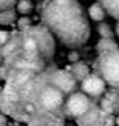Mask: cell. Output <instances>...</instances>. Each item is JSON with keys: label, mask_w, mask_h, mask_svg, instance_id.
Returning <instances> with one entry per match:
<instances>
[{"label": "cell", "mask_w": 119, "mask_h": 126, "mask_svg": "<svg viewBox=\"0 0 119 126\" xmlns=\"http://www.w3.org/2000/svg\"><path fill=\"white\" fill-rule=\"evenodd\" d=\"M53 38V33L44 24L11 32L10 39L2 47L3 65H6L8 69L42 73L55 54Z\"/></svg>", "instance_id": "cell-1"}, {"label": "cell", "mask_w": 119, "mask_h": 126, "mask_svg": "<svg viewBox=\"0 0 119 126\" xmlns=\"http://www.w3.org/2000/svg\"><path fill=\"white\" fill-rule=\"evenodd\" d=\"M41 24L69 49L85 46L91 35L86 13L77 0H44Z\"/></svg>", "instance_id": "cell-2"}, {"label": "cell", "mask_w": 119, "mask_h": 126, "mask_svg": "<svg viewBox=\"0 0 119 126\" xmlns=\"http://www.w3.org/2000/svg\"><path fill=\"white\" fill-rule=\"evenodd\" d=\"M99 74L110 87L119 85V49L99 54Z\"/></svg>", "instance_id": "cell-3"}, {"label": "cell", "mask_w": 119, "mask_h": 126, "mask_svg": "<svg viewBox=\"0 0 119 126\" xmlns=\"http://www.w3.org/2000/svg\"><path fill=\"white\" fill-rule=\"evenodd\" d=\"M47 68H49L50 82H52L57 88L61 90L66 96H69V94H72L74 92L78 90V84H80V82L75 79V76L71 73V71L58 69L55 65H47Z\"/></svg>", "instance_id": "cell-4"}, {"label": "cell", "mask_w": 119, "mask_h": 126, "mask_svg": "<svg viewBox=\"0 0 119 126\" xmlns=\"http://www.w3.org/2000/svg\"><path fill=\"white\" fill-rule=\"evenodd\" d=\"M91 104H93V99L88 96L86 93H83L82 90H77V92H74L72 94H69V96L66 98V102H64V115L66 118H75L82 117L83 113L86 112Z\"/></svg>", "instance_id": "cell-5"}, {"label": "cell", "mask_w": 119, "mask_h": 126, "mask_svg": "<svg viewBox=\"0 0 119 126\" xmlns=\"http://www.w3.org/2000/svg\"><path fill=\"white\" fill-rule=\"evenodd\" d=\"M107 82L105 79L100 76L99 73H89L83 80L80 82V90L83 93H86L91 99H99L100 101L102 94L107 92Z\"/></svg>", "instance_id": "cell-6"}, {"label": "cell", "mask_w": 119, "mask_h": 126, "mask_svg": "<svg viewBox=\"0 0 119 126\" xmlns=\"http://www.w3.org/2000/svg\"><path fill=\"white\" fill-rule=\"evenodd\" d=\"M35 76H36V73L28 71V69H10L8 79L5 82L10 84V85H13V87H22L24 84H27V82Z\"/></svg>", "instance_id": "cell-7"}, {"label": "cell", "mask_w": 119, "mask_h": 126, "mask_svg": "<svg viewBox=\"0 0 119 126\" xmlns=\"http://www.w3.org/2000/svg\"><path fill=\"white\" fill-rule=\"evenodd\" d=\"M118 101H119V93L116 92V90L110 88L107 90V92L102 94L100 98V107L105 110V112L108 113H116V106H118Z\"/></svg>", "instance_id": "cell-8"}, {"label": "cell", "mask_w": 119, "mask_h": 126, "mask_svg": "<svg viewBox=\"0 0 119 126\" xmlns=\"http://www.w3.org/2000/svg\"><path fill=\"white\" fill-rule=\"evenodd\" d=\"M67 71H71V73L75 76V79H77L78 82H82L83 79H85L86 76L89 74V66L86 65V63H83V62H75V63H72V65H69L66 68Z\"/></svg>", "instance_id": "cell-9"}, {"label": "cell", "mask_w": 119, "mask_h": 126, "mask_svg": "<svg viewBox=\"0 0 119 126\" xmlns=\"http://www.w3.org/2000/svg\"><path fill=\"white\" fill-rule=\"evenodd\" d=\"M88 13H89V17L93 19V21H96V22H102V21H104V19L107 17V14H108L102 2H96V3H93V5L89 6Z\"/></svg>", "instance_id": "cell-10"}, {"label": "cell", "mask_w": 119, "mask_h": 126, "mask_svg": "<svg viewBox=\"0 0 119 126\" xmlns=\"http://www.w3.org/2000/svg\"><path fill=\"white\" fill-rule=\"evenodd\" d=\"M114 49H119V46L113 38H102L100 36V39H99L97 44H96V50L99 54L108 52V50H114Z\"/></svg>", "instance_id": "cell-11"}, {"label": "cell", "mask_w": 119, "mask_h": 126, "mask_svg": "<svg viewBox=\"0 0 119 126\" xmlns=\"http://www.w3.org/2000/svg\"><path fill=\"white\" fill-rule=\"evenodd\" d=\"M17 10H0V25H11L17 19Z\"/></svg>", "instance_id": "cell-12"}, {"label": "cell", "mask_w": 119, "mask_h": 126, "mask_svg": "<svg viewBox=\"0 0 119 126\" xmlns=\"http://www.w3.org/2000/svg\"><path fill=\"white\" fill-rule=\"evenodd\" d=\"M107 13L116 21H119V0H102Z\"/></svg>", "instance_id": "cell-13"}, {"label": "cell", "mask_w": 119, "mask_h": 126, "mask_svg": "<svg viewBox=\"0 0 119 126\" xmlns=\"http://www.w3.org/2000/svg\"><path fill=\"white\" fill-rule=\"evenodd\" d=\"M16 10H17L19 14L28 16L31 11L35 10V5H33V2H31V0H19L17 5H16Z\"/></svg>", "instance_id": "cell-14"}, {"label": "cell", "mask_w": 119, "mask_h": 126, "mask_svg": "<svg viewBox=\"0 0 119 126\" xmlns=\"http://www.w3.org/2000/svg\"><path fill=\"white\" fill-rule=\"evenodd\" d=\"M97 33L100 35L102 38H113V36H114V32H113V29H111V25H110V24H107L105 21L99 22V25H97Z\"/></svg>", "instance_id": "cell-15"}, {"label": "cell", "mask_w": 119, "mask_h": 126, "mask_svg": "<svg viewBox=\"0 0 119 126\" xmlns=\"http://www.w3.org/2000/svg\"><path fill=\"white\" fill-rule=\"evenodd\" d=\"M31 25H33V22H31V19L28 16H22V17L17 21V29L19 30H25V29H28Z\"/></svg>", "instance_id": "cell-16"}, {"label": "cell", "mask_w": 119, "mask_h": 126, "mask_svg": "<svg viewBox=\"0 0 119 126\" xmlns=\"http://www.w3.org/2000/svg\"><path fill=\"white\" fill-rule=\"evenodd\" d=\"M19 0H0V10H11L17 5Z\"/></svg>", "instance_id": "cell-17"}, {"label": "cell", "mask_w": 119, "mask_h": 126, "mask_svg": "<svg viewBox=\"0 0 119 126\" xmlns=\"http://www.w3.org/2000/svg\"><path fill=\"white\" fill-rule=\"evenodd\" d=\"M64 120H66V117H55L47 123V126H66Z\"/></svg>", "instance_id": "cell-18"}, {"label": "cell", "mask_w": 119, "mask_h": 126, "mask_svg": "<svg viewBox=\"0 0 119 126\" xmlns=\"http://www.w3.org/2000/svg\"><path fill=\"white\" fill-rule=\"evenodd\" d=\"M11 36V32H5V30H0V47L5 46V43L10 39Z\"/></svg>", "instance_id": "cell-19"}, {"label": "cell", "mask_w": 119, "mask_h": 126, "mask_svg": "<svg viewBox=\"0 0 119 126\" xmlns=\"http://www.w3.org/2000/svg\"><path fill=\"white\" fill-rule=\"evenodd\" d=\"M8 74H10L8 66L2 63V65H0V79H2V80H6V79H8Z\"/></svg>", "instance_id": "cell-20"}, {"label": "cell", "mask_w": 119, "mask_h": 126, "mask_svg": "<svg viewBox=\"0 0 119 126\" xmlns=\"http://www.w3.org/2000/svg\"><path fill=\"white\" fill-rule=\"evenodd\" d=\"M67 58H69L71 63H75V62L80 60V54H78L77 50H71V52H69V57H67Z\"/></svg>", "instance_id": "cell-21"}, {"label": "cell", "mask_w": 119, "mask_h": 126, "mask_svg": "<svg viewBox=\"0 0 119 126\" xmlns=\"http://www.w3.org/2000/svg\"><path fill=\"white\" fill-rule=\"evenodd\" d=\"M6 117H8L6 113L0 112V126H6V123H8V118Z\"/></svg>", "instance_id": "cell-22"}, {"label": "cell", "mask_w": 119, "mask_h": 126, "mask_svg": "<svg viewBox=\"0 0 119 126\" xmlns=\"http://www.w3.org/2000/svg\"><path fill=\"white\" fill-rule=\"evenodd\" d=\"M3 63V54H2V47H0V65Z\"/></svg>", "instance_id": "cell-23"}, {"label": "cell", "mask_w": 119, "mask_h": 126, "mask_svg": "<svg viewBox=\"0 0 119 126\" xmlns=\"http://www.w3.org/2000/svg\"><path fill=\"white\" fill-rule=\"evenodd\" d=\"M116 35L119 36V21H118V24H116Z\"/></svg>", "instance_id": "cell-24"}, {"label": "cell", "mask_w": 119, "mask_h": 126, "mask_svg": "<svg viewBox=\"0 0 119 126\" xmlns=\"http://www.w3.org/2000/svg\"><path fill=\"white\" fill-rule=\"evenodd\" d=\"M111 88H113V90H116V92L119 93V85H118V87H111Z\"/></svg>", "instance_id": "cell-25"}, {"label": "cell", "mask_w": 119, "mask_h": 126, "mask_svg": "<svg viewBox=\"0 0 119 126\" xmlns=\"http://www.w3.org/2000/svg\"><path fill=\"white\" fill-rule=\"evenodd\" d=\"M116 113H119V101H118V106H116Z\"/></svg>", "instance_id": "cell-26"}, {"label": "cell", "mask_w": 119, "mask_h": 126, "mask_svg": "<svg viewBox=\"0 0 119 126\" xmlns=\"http://www.w3.org/2000/svg\"><path fill=\"white\" fill-rule=\"evenodd\" d=\"M116 125L119 126V117H116Z\"/></svg>", "instance_id": "cell-27"}, {"label": "cell", "mask_w": 119, "mask_h": 126, "mask_svg": "<svg viewBox=\"0 0 119 126\" xmlns=\"http://www.w3.org/2000/svg\"><path fill=\"white\" fill-rule=\"evenodd\" d=\"M27 126H33V125H27Z\"/></svg>", "instance_id": "cell-28"}, {"label": "cell", "mask_w": 119, "mask_h": 126, "mask_svg": "<svg viewBox=\"0 0 119 126\" xmlns=\"http://www.w3.org/2000/svg\"><path fill=\"white\" fill-rule=\"evenodd\" d=\"M2 88H3V87H0V90H2Z\"/></svg>", "instance_id": "cell-29"}, {"label": "cell", "mask_w": 119, "mask_h": 126, "mask_svg": "<svg viewBox=\"0 0 119 126\" xmlns=\"http://www.w3.org/2000/svg\"><path fill=\"white\" fill-rule=\"evenodd\" d=\"M100 2H102V0H100Z\"/></svg>", "instance_id": "cell-30"}, {"label": "cell", "mask_w": 119, "mask_h": 126, "mask_svg": "<svg viewBox=\"0 0 119 126\" xmlns=\"http://www.w3.org/2000/svg\"><path fill=\"white\" fill-rule=\"evenodd\" d=\"M116 126H118V125H116Z\"/></svg>", "instance_id": "cell-31"}]
</instances>
